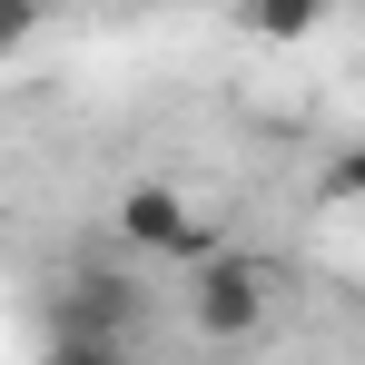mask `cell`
Instances as JSON below:
<instances>
[{
    "instance_id": "cell-1",
    "label": "cell",
    "mask_w": 365,
    "mask_h": 365,
    "mask_svg": "<svg viewBox=\"0 0 365 365\" xmlns=\"http://www.w3.org/2000/svg\"><path fill=\"white\" fill-rule=\"evenodd\" d=\"M267 306H277V277H267V257H247V247H217L197 277H187V326L207 336V346H237L267 326Z\"/></svg>"
},
{
    "instance_id": "cell-2",
    "label": "cell",
    "mask_w": 365,
    "mask_h": 365,
    "mask_svg": "<svg viewBox=\"0 0 365 365\" xmlns=\"http://www.w3.org/2000/svg\"><path fill=\"white\" fill-rule=\"evenodd\" d=\"M109 227H119V247H128V257H178V267H207V257H217L207 217H197V207H187L168 178H138V187H119Z\"/></svg>"
},
{
    "instance_id": "cell-3",
    "label": "cell",
    "mask_w": 365,
    "mask_h": 365,
    "mask_svg": "<svg viewBox=\"0 0 365 365\" xmlns=\"http://www.w3.org/2000/svg\"><path fill=\"white\" fill-rule=\"evenodd\" d=\"M128 326H138V277H119V267H79V277L60 287V336L119 346Z\"/></svg>"
},
{
    "instance_id": "cell-4",
    "label": "cell",
    "mask_w": 365,
    "mask_h": 365,
    "mask_svg": "<svg viewBox=\"0 0 365 365\" xmlns=\"http://www.w3.org/2000/svg\"><path fill=\"white\" fill-rule=\"evenodd\" d=\"M247 40H267V50H297V40H316L326 30V0H237Z\"/></svg>"
},
{
    "instance_id": "cell-5",
    "label": "cell",
    "mask_w": 365,
    "mask_h": 365,
    "mask_svg": "<svg viewBox=\"0 0 365 365\" xmlns=\"http://www.w3.org/2000/svg\"><path fill=\"white\" fill-rule=\"evenodd\" d=\"M316 197H336V207H346V197H365V148H346V158L326 168V187H316Z\"/></svg>"
},
{
    "instance_id": "cell-6",
    "label": "cell",
    "mask_w": 365,
    "mask_h": 365,
    "mask_svg": "<svg viewBox=\"0 0 365 365\" xmlns=\"http://www.w3.org/2000/svg\"><path fill=\"white\" fill-rule=\"evenodd\" d=\"M50 365H128V356H119V346H99V336H60Z\"/></svg>"
},
{
    "instance_id": "cell-7",
    "label": "cell",
    "mask_w": 365,
    "mask_h": 365,
    "mask_svg": "<svg viewBox=\"0 0 365 365\" xmlns=\"http://www.w3.org/2000/svg\"><path fill=\"white\" fill-rule=\"evenodd\" d=\"M40 10H50V0H10V20H0V50H10V60L30 50V30H40Z\"/></svg>"
}]
</instances>
